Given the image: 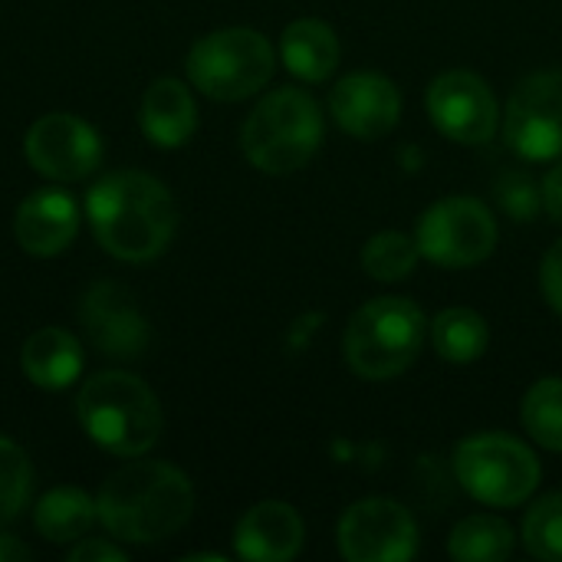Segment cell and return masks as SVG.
Here are the masks:
<instances>
[{"label": "cell", "instance_id": "4dcf8cb0", "mask_svg": "<svg viewBox=\"0 0 562 562\" xmlns=\"http://www.w3.org/2000/svg\"><path fill=\"white\" fill-rule=\"evenodd\" d=\"M30 547H23L16 537H0V562H20L30 560Z\"/></svg>", "mask_w": 562, "mask_h": 562}, {"label": "cell", "instance_id": "7402d4cb", "mask_svg": "<svg viewBox=\"0 0 562 562\" xmlns=\"http://www.w3.org/2000/svg\"><path fill=\"white\" fill-rule=\"evenodd\" d=\"M36 530L49 543H72L89 533V527L99 520L95 501H89L76 487H56L36 504Z\"/></svg>", "mask_w": 562, "mask_h": 562}, {"label": "cell", "instance_id": "603a6c76", "mask_svg": "<svg viewBox=\"0 0 562 562\" xmlns=\"http://www.w3.org/2000/svg\"><path fill=\"white\" fill-rule=\"evenodd\" d=\"M422 260L418 240L402 231H382L362 247V270L379 283H402L415 273Z\"/></svg>", "mask_w": 562, "mask_h": 562}, {"label": "cell", "instance_id": "4316f807", "mask_svg": "<svg viewBox=\"0 0 562 562\" xmlns=\"http://www.w3.org/2000/svg\"><path fill=\"white\" fill-rule=\"evenodd\" d=\"M540 290H543L547 303L553 306V313L562 316V240H557L547 250V257L540 263Z\"/></svg>", "mask_w": 562, "mask_h": 562}, {"label": "cell", "instance_id": "4fadbf2b", "mask_svg": "<svg viewBox=\"0 0 562 562\" xmlns=\"http://www.w3.org/2000/svg\"><path fill=\"white\" fill-rule=\"evenodd\" d=\"M79 319L89 342L109 359L128 362L138 359L148 346V323L122 283L102 280L89 286L79 303Z\"/></svg>", "mask_w": 562, "mask_h": 562}, {"label": "cell", "instance_id": "ba28073f", "mask_svg": "<svg viewBox=\"0 0 562 562\" xmlns=\"http://www.w3.org/2000/svg\"><path fill=\"white\" fill-rule=\"evenodd\" d=\"M425 260L451 270L484 263L497 247V221L491 207L477 198H441L431 204L415 231Z\"/></svg>", "mask_w": 562, "mask_h": 562}, {"label": "cell", "instance_id": "52a82bcc", "mask_svg": "<svg viewBox=\"0 0 562 562\" xmlns=\"http://www.w3.org/2000/svg\"><path fill=\"white\" fill-rule=\"evenodd\" d=\"M454 474L461 487L487 507H520L540 487L537 454L501 431L471 435L454 451Z\"/></svg>", "mask_w": 562, "mask_h": 562}, {"label": "cell", "instance_id": "484cf974", "mask_svg": "<svg viewBox=\"0 0 562 562\" xmlns=\"http://www.w3.org/2000/svg\"><path fill=\"white\" fill-rule=\"evenodd\" d=\"M30 484H33V471L26 454L13 441L0 438V524L20 517L30 497Z\"/></svg>", "mask_w": 562, "mask_h": 562}, {"label": "cell", "instance_id": "2e32d148", "mask_svg": "<svg viewBox=\"0 0 562 562\" xmlns=\"http://www.w3.org/2000/svg\"><path fill=\"white\" fill-rule=\"evenodd\" d=\"M303 540H306L303 517L283 501H263L250 507L234 530L237 557L250 562L293 560L303 550Z\"/></svg>", "mask_w": 562, "mask_h": 562}, {"label": "cell", "instance_id": "8992f818", "mask_svg": "<svg viewBox=\"0 0 562 562\" xmlns=\"http://www.w3.org/2000/svg\"><path fill=\"white\" fill-rule=\"evenodd\" d=\"M273 46L263 33L227 26L201 36L188 53V79L217 102H240L273 76Z\"/></svg>", "mask_w": 562, "mask_h": 562}, {"label": "cell", "instance_id": "d6986e66", "mask_svg": "<svg viewBox=\"0 0 562 562\" xmlns=\"http://www.w3.org/2000/svg\"><path fill=\"white\" fill-rule=\"evenodd\" d=\"M280 56L293 76L303 82H323L339 66V36L326 20L303 16L293 20L280 36Z\"/></svg>", "mask_w": 562, "mask_h": 562}, {"label": "cell", "instance_id": "44dd1931", "mask_svg": "<svg viewBox=\"0 0 562 562\" xmlns=\"http://www.w3.org/2000/svg\"><path fill=\"white\" fill-rule=\"evenodd\" d=\"M517 547V533L507 520L494 514H474L461 520L451 537H448V553L451 560L464 562H501L510 560Z\"/></svg>", "mask_w": 562, "mask_h": 562}, {"label": "cell", "instance_id": "d4e9b609", "mask_svg": "<svg viewBox=\"0 0 562 562\" xmlns=\"http://www.w3.org/2000/svg\"><path fill=\"white\" fill-rule=\"evenodd\" d=\"M524 547L543 562H562V491L540 497L524 517Z\"/></svg>", "mask_w": 562, "mask_h": 562}, {"label": "cell", "instance_id": "ac0fdd59", "mask_svg": "<svg viewBox=\"0 0 562 562\" xmlns=\"http://www.w3.org/2000/svg\"><path fill=\"white\" fill-rule=\"evenodd\" d=\"M20 366L36 389L59 392L76 382V375L82 369V349L72 333L46 326V329H36L23 342Z\"/></svg>", "mask_w": 562, "mask_h": 562}, {"label": "cell", "instance_id": "ffe728a7", "mask_svg": "<svg viewBox=\"0 0 562 562\" xmlns=\"http://www.w3.org/2000/svg\"><path fill=\"white\" fill-rule=\"evenodd\" d=\"M487 342H491L487 319L468 306L441 310L431 323V346L445 362H454V366L477 362L487 352Z\"/></svg>", "mask_w": 562, "mask_h": 562}, {"label": "cell", "instance_id": "9c48e42d", "mask_svg": "<svg viewBox=\"0 0 562 562\" xmlns=\"http://www.w3.org/2000/svg\"><path fill=\"white\" fill-rule=\"evenodd\" d=\"M504 142L527 161L562 158V69L517 82L504 112Z\"/></svg>", "mask_w": 562, "mask_h": 562}, {"label": "cell", "instance_id": "f1b7e54d", "mask_svg": "<svg viewBox=\"0 0 562 562\" xmlns=\"http://www.w3.org/2000/svg\"><path fill=\"white\" fill-rule=\"evenodd\" d=\"M125 560L119 547L102 540H82L69 550V562H119Z\"/></svg>", "mask_w": 562, "mask_h": 562}, {"label": "cell", "instance_id": "e0dca14e", "mask_svg": "<svg viewBox=\"0 0 562 562\" xmlns=\"http://www.w3.org/2000/svg\"><path fill=\"white\" fill-rule=\"evenodd\" d=\"M198 128V105L184 82L165 76L155 79L142 99V132L158 148L184 145Z\"/></svg>", "mask_w": 562, "mask_h": 562}, {"label": "cell", "instance_id": "83f0119b", "mask_svg": "<svg viewBox=\"0 0 562 562\" xmlns=\"http://www.w3.org/2000/svg\"><path fill=\"white\" fill-rule=\"evenodd\" d=\"M501 201H504V207L510 211V214H517V217H530V211L537 207V191L524 181V178H514L510 175V184H501Z\"/></svg>", "mask_w": 562, "mask_h": 562}, {"label": "cell", "instance_id": "8fae6325", "mask_svg": "<svg viewBox=\"0 0 562 562\" xmlns=\"http://www.w3.org/2000/svg\"><path fill=\"white\" fill-rule=\"evenodd\" d=\"M425 109L435 128L461 145H487L501 125L491 82L468 69L441 72L425 92Z\"/></svg>", "mask_w": 562, "mask_h": 562}, {"label": "cell", "instance_id": "7a4b0ae2", "mask_svg": "<svg viewBox=\"0 0 562 562\" xmlns=\"http://www.w3.org/2000/svg\"><path fill=\"white\" fill-rule=\"evenodd\" d=\"M95 510L115 540L158 543L191 520L194 491L178 468L165 461H135L102 484Z\"/></svg>", "mask_w": 562, "mask_h": 562}, {"label": "cell", "instance_id": "5b68a950", "mask_svg": "<svg viewBox=\"0 0 562 562\" xmlns=\"http://www.w3.org/2000/svg\"><path fill=\"white\" fill-rule=\"evenodd\" d=\"M323 112L319 102L293 86L263 95L240 128L247 161L263 175H293L319 151Z\"/></svg>", "mask_w": 562, "mask_h": 562}, {"label": "cell", "instance_id": "7c38bea8", "mask_svg": "<svg viewBox=\"0 0 562 562\" xmlns=\"http://www.w3.org/2000/svg\"><path fill=\"white\" fill-rule=\"evenodd\" d=\"M26 161L49 181H79L102 161V142L89 122L69 112L36 119L23 142Z\"/></svg>", "mask_w": 562, "mask_h": 562}, {"label": "cell", "instance_id": "3957f363", "mask_svg": "<svg viewBox=\"0 0 562 562\" xmlns=\"http://www.w3.org/2000/svg\"><path fill=\"white\" fill-rule=\"evenodd\" d=\"M76 418L82 431L109 454L138 458L161 431L155 392L128 372H102L79 389Z\"/></svg>", "mask_w": 562, "mask_h": 562}, {"label": "cell", "instance_id": "30bf717a", "mask_svg": "<svg viewBox=\"0 0 562 562\" xmlns=\"http://www.w3.org/2000/svg\"><path fill=\"white\" fill-rule=\"evenodd\" d=\"M336 543L349 562H405L418 553V524L398 501L369 497L342 514Z\"/></svg>", "mask_w": 562, "mask_h": 562}, {"label": "cell", "instance_id": "f546056e", "mask_svg": "<svg viewBox=\"0 0 562 562\" xmlns=\"http://www.w3.org/2000/svg\"><path fill=\"white\" fill-rule=\"evenodd\" d=\"M543 207H547V214L562 224V161L557 168H550V175L543 178Z\"/></svg>", "mask_w": 562, "mask_h": 562}, {"label": "cell", "instance_id": "6da1fadb", "mask_svg": "<svg viewBox=\"0 0 562 562\" xmlns=\"http://www.w3.org/2000/svg\"><path fill=\"white\" fill-rule=\"evenodd\" d=\"M86 214L95 240L125 263H148L165 254L178 227L171 191L145 171H112L95 181Z\"/></svg>", "mask_w": 562, "mask_h": 562}, {"label": "cell", "instance_id": "cb8c5ba5", "mask_svg": "<svg viewBox=\"0 0 562 562\" xmlns=\"http://www.w3.org/2000/svg\"><path fill=\"white\" fill-rule=\"evenodd\" d=\"M520 422L540 448L562 454V379L550 375L530 385L520 405Z\"/></svg>", "mask_w": 562, "mask_h": 562}, {"label": "cell", "instance_id": "9a60e30c", "mask_svg": "<svg viewBox=\"0 0 562 562\" xmlns=\"http://www.w3.org/2000/svg\"><path fill=\"white\" fill-rule=\"evenodd\" d=\"M79 231V207L63 188H40L20 201L13 217L16 244L33 257L63 254Z\"/></svg>", "mask_w": 562, "mask_h": 562}, {"label": "cell", "instance_id": "277c9868", "mask_svg": "<svg viewBox=\"0 0 562 562\" xmlns=\"http://www.w3.org/2000/svg\"><path fill=\"white\" fill-rule=\"evenodd\" d=\"M428 339V319L405 296L369 300L346 326V366L366 382H389L415 366Z\"/></svg>", "mask_w": 562, "mask_h": 562}, {"label": "cell", "instance_id": "5bb4252c", "mask_svg": "<svg viewBox=\"0 0 562 562\" xmlns=\"http://www.w3.org/2000/svg\"><path fill=\"white\" fill-rule=\"evenodd\" d=\"M329 112L346 135L372 142L398 125L402 92L382 72H349L336 82L329 95Z\"/></svg>", "mask_w": 562, "mask_h": 562}]
</instances>
